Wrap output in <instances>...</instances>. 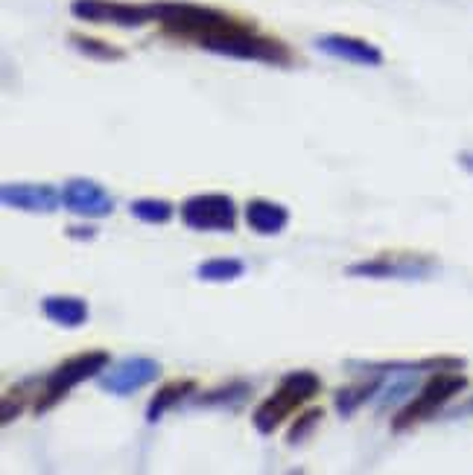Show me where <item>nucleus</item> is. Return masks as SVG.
<instances>
[{
	"instance_id": "obj_1",
	"label": "nucleus",
	"mask_w": 473,
	"mask_h": 475,
	"mask_svg": "<svg viewBox=\"0 0 473 475\" xmlns=\"http://www.w3.org/2000/svg\"><path fill=\"white\" fill-rule=\"evenodd\" d=\"M205 50L219 56L248 59V61H269V65H290V50L275 39H264V35L248 32L240 23H228L226 30H217L199 39Z\"/></svg>"
},
{
	"instance_id": "obj_2",
	"label": "nucleus",
	"mask_w": 473,
	"mask_h": 475,
	"mask_svg": "<svg viewBox=\"0 0 473 475\" xmlns=\"http://www.w3.org/2000/svg\"><path fill=\"white\" fill-rule=\"evenodd\" d=\"M153 21L164 23L170 32L179 35H193V39H205V35L226 30L231 18L226 12L210 9V6H199V4H176V0H161L153 4Z\"/></svg>"
},
{
	"instance_id": "obj_3",
	"label": "nucleus",
	"mask_w": 473,
	"mask_h": 475,
	"mask_svg": "<svg viewBox=\"0 0 473 475\" xmlns=\"http://www.w3.org/2000/svg\"><path fill=\"white\" fill-rule=\"evenodd\" d=\"M316 391H319V379L313 377V373H307V370L290 373V377L281 382V388L255 411V426L260 432H272L286 415H290V411H295Z\"/></svg>"
},
{
	"instance_id": "obj_4",
	"label": "nucleus",
	"mask_w": 473,
	"mask_h": 475,
	"mask_svg": "<svg viewBox=\"0 0 473 475\" xmlns=\"http://www.w3.org/2000/svg\"><path fill=\"white\" fill-rule=\"evenodd\" d=\"M181 222L193 231H231L236 222V205L222 193L193 196L181 205Z\"/></svg>"
},
{
	"instance_id": "obj_5",
	"label": "nucleus",
	"mask_w": 473,
	"mask_h": 475,
	"mask_svg": "<svg viewBox=\"0 0 473 475\" xmlns=\"http://www.w3.org/2000/svg\"><path fill=\"white\" fill-rule=\"evenodd\" d=\"M103 365H108V356L103 353V350H94V353H82L77 359H68L59 370L50 373V379L44 385V397L39 399V406H35V408H39V411L50 408L59 397H65L77 382L88 379V377H94V373L103 370Z\"/></svg>"
},
{
	"instance_id": "obj_6",
	"label": "nucleus",
	"mask_w": 473,
	"mask_h": 475,
	"mask_svg": "<svg viewBox=\"0 0 473 475\" xmlns=\"http://www.w3.org/2000/svg\"><path fill=\"white\" fill-rule=\"evenodd\" d=\"M70 12L79 21L120 23V27H144L146 21H153V9L149 6L115 4V0H73Z\"/></svg>"
},
{
	"instance_id": "obj_7",
	"label": "nucleus",
	"mask_w": 473,
	"mask_h": 475,
	"mask_svg": "<svg viewBox=\"0 0 473 475\" xmlns=\"http://www.w3.org/2000/svg\"><path fill=\"white\" fill-rule=\"evenodd\" d=\"M465 388V379L462 377H450V373H441V377H435L432 382H427V388L418 394L415 403H409L403 415H397L394 420V429H403L409 426V423H418L430 417L435 408L444 406L447 399H450L453 394H459Z\"/></svg>"
},
{
	"instance_id": "obj_8",
	"label": "nucleus",
	"mask_w": 473,
	"mask_h": 475,
	"mask_svg": "<svg viewBox=\"0 0 473 475\" xmlns=\"http://www.w3.org/2000/svg\"><path fill=\"white\" fill-rule=\"evenodd\" d=\"M61 202L70 210V214L77 216H108L111 210H115V202H111V196L91 178H73L65 184V190H61Z\"/></svg>"
},
{
	"instance_id": "obj_9",
	"label": "nucleus",
	"mask_w": 473,
	"mask_h": 475,
	"mask_svg": "<svg viewBox=\"0 0 473 475\" xmlns=\"http://www.w3.org/2000/svg\"><path fill=\"white\" fill-rule=\"evenodd\" d=\"M0 198L6 207L30 210V214H50L61 202V196L47 184H6L0 190Z\"/></svg>"
},
{
	"instance_id": "obj_10",
	"label": "nucleus",
	"mask_w": 473,
	"mask_h": 475,
	"mask_svg": "<svg viewBox=\"0 0 473 475\" xmlns=\"http://www.w3.org/2000/svg\"><path fill=\"white\" fill-rule=\"evenodd\" d=\"M316 47L321 53L342 61H354V65H368V68L383 65V53L375 44H368L363 39H351V35H321V39H316Z\"/></svg>"
},
{
	"instance_id": "obj_11",
	"label": "nucleus",
	"mask_w": 473,
	"mask_h": 475,
	"mask_svg": "<svg viewBox=\"0 0 473 475\" xmlns=\"http://www.w3.org/2000/svg\"><path fill=\"white\" fill-rule=\"evenodd\" d=\"M155 377H158V365H155V361H149V359H129V361H123L120 368L106 373L103 388L106 391H115V394H129V391H138L141 385L153 382Z\"/></svg>"
},
{
	"instance_id": "obj_12",
	"label": "nucleus",
	"mask_w": 473,
	"mask_h": 475,
	"mask_svg": "<svg viewBox=\"0 0 473 475\" xmlns=\"http://www.w3.org/2000/svg\"><path fill=\"white\" fill-rule=\"evenodd\" d=\"M246 222L252 231L272 236V233H281L286 228L290 210L278 202H269V198H255V202H248V207H246Z\"/></svg>"
},
{
	"instance_id": "obj_13",
	"label": "nucleus",
	"mask_w": 473,
	"mask_h": 475,
	"mask_svg": "<svg viewBox=\"0 0 473 475\" xmlns=\"http://www.w3.org/2000/svg\"><path fill=\"white\" fill-rule=\"evenodd\" d=\"M44 315L56 324H65V327H79L88 318V306L77 301V297H47Z\"/></svg>"
},
{
	"instance_id": "obj_14",
	"label": "nucleus",
	"mask_w": 473,
	"mask_h": 475,
	"mask_svg": "<svg viewBox=\"0 0 473 475\" xmlns=\"http://www.w3.org/2000/svg\"><path fill=\"white\" fill-rule=\"evenodd\" d=\"M70 44L77 47L82 56L97 59V61H120V59H126V53H123L120 47L97 41V39H91V35H70Z\"/></svg>"
},
{
	"instance_id": "obj_15",
	"label": "nucleus",
	"mask_w": 473,
	"mask_h": 475,
	"mask_svg": "<svg viewBox=\"0 0 473 475\" xmlns=\"http://www.w3.org/2000/svg\"><path fill=\"white\" fill-rule=\"evenodd\" d=\"M348 274H366V278H397V274H421L415 271L413 262H403V266H397V262H385V260H375V262H357V266L348 269Z\"/></svg>"
},
{
	"instance_id": "obj_16",
	"label": "nucleus",
	"mask_w": 473,
	"mask_h": 475,
	"mask_svg": "<svg viewBox=\"0 0 473 475\" xmlns=\"http://www.w3.org/2000/svg\"><path fill=\"white\" fill-rule=\"evenodd\" d=\"M129 210L132 216H138L141 222H149V224H164L172 216V205L164 202V198H141Z\"/></svg>"
},
{
	"instance_id": "obj_17",
	"label": "nucleus",
	"mask_w": 473,
	"mask_h": 475,
	"mask_svg": "<svg viewBox=\"0 0 473 475\" xmlns=\"http://www.w3.org/2000/svg\"><path fill=\"white\" fill-rule=\"evenodd\" d=\"M243 274L240 260H208L199 266V278L202 280H236Z\"/></svg>"
},
{
	"instance_id": "obj_18",
	"label": "nucleus",
	"mask_w": 473,
	"mask_h": 475,
	"mask_svg": "<svg viewBox=\"0 0 473 475\" xmlns=\"http://www.w3.org/2000/svg\"><path fill=\"white\" fill-rule=\"evenodd\" d=\"M190 388H193L190 382H172V385H167V388H161V394L153 399V403H149V415H146V417H149V420H158L172 403H176V399H181Z\"/></svg>"
},
{
	"instance_id": "obj_19",
	"label": "nucleus",
	"mask_w": 473,
	"mask_h": 475,
	"mask_svg": "<svg viewBox=\"0 0 473 475\" xmlns=\"http://www.w3.org/2000/svg\"><path fill=\"white\" fill-rule=\"evenodd\" d=\"M377 391V385H359V388H345L336 394V406H339L342 415H351V411L363 403V399H368L371 394Z\"/></svg>"
},
{
	"instance_id": "obj_20",
	"label": "nucleus",
	"mask_w": 473,
	"mask_h": 475,
	"mask_svg": "<svg viewBox=\"0 0 473 475\" xmlns=\"http://www.w3.org/2000/svg\"><path fill=\"white\" fill-rule=\"evenodd\" d=\"M316 420H321V411H316V408H313V411H307V415L292 426V432H290V443H298V441H301V437L310 432V426H313Z\"/></svg>"
}]
</instances>
